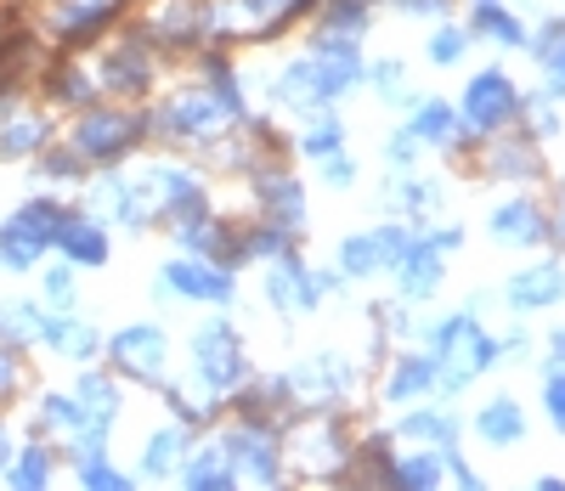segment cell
Here are the masks:
<instances>
[{
	"label": "cell",
	"mask_w": 565,
	"mask_h": 491,
	"mask_svg": "<svg viewBox=\"0 0 565 491\" xmlns=\"http://www.w3.org/2000/svg\"><path fill=\"white\" fill-rule=\"evenodd\" d=\"M514 114H521V90H514V79L498 74V68H487V74L469 79L463 108H458V125H469L476 136H498Z\"/></svg>",
	"instance_id": "cell-1"
},
{
	"label": "cell",
	"mask_w": 565,
	"mask_h": 491,
	"mask_svg": "<svg viewBox=\"0 0 565 491\" xmlns=\"http://www.w3.org/2000/svg\"><path fill=\"white\" fill-rule=\"evenodd\" d=\"M193 356H199V378L210 389H238L249 378V362H244V345L238 333H232L226 322H210L199 339H193Z\"/></svg>",
	"instance_id": "cell-2"
},
{
	"label": "cell",
	"mask_w": 565,
	"mask_h": 491,
	"mask_svg": "<svg viewBox=\"0 0 565 491\" xmlns=\"http://www.w3.org/2000/svg\"><path fill=\"white\" fill-rule=\"evenodd\" d=\"M57 221H63L57 204H29V210H18L7 226H0V260H7V266H34L40 249L57 237Z\"/></svg>",
	"instance_id": "cell-3"
},
{
	"label": "cell",
	"mask_w": 565,
	"mask_h": 491,
	"mask_svg": "<svg viewBox=\"0 0 565 491\" xmlns=\"http://www.w3.org/2000/svg\"><path fill=\"white\" fill-rule=\"evenodd\" d=\"M136 136H141V119H130V114H90L79 125L74 147H79V159H119Z\"/></svg>",
	"instance_id": "cell-4"
},
{
	"label": "cell",
	"mask_w": 565,
	"mask_h": 491,
	"mask_svg": "<svg viewBox=\"0 0 565 491\" xmlns=\"http://www.w3.org/2000/svg\"><path fill=\"white\" fill-rule=\"evenodd\" d=\"M548 232H554V221H548V210L537 199H509V204L492 210V237L498 243H521V249H532V243H548Z\"/></svg>",
	"instance_id": "cell-5"
},
{
	"label": "cell",
	"mask_w": 565,
	"mask_h": 491,
	"mask_svg": "<svg viewBox=\"0 0 565 491\" xmlns=\"http://www.w3.org/2000/svg\"><path fill=\"white\" fill-rule=\"evenodd\" d=\"M441 255H447V249H441L436 237H413V243H407V255L396 260L407 300H430V293L441 288Z\"/></svg>",
	"instance_id": "cell-6"
},
{
	"label": "cell",
	"mask_w": 565,
	"mask_h": 491,
	"mask_svg": "<svg viewBox=\"0 0 565 491\" xmlns=\"http://www.w3.org/2000/svg\"><path fill=\"white\" fill-rule=\"evenodd\" d=\"M503 300L514 311H543V306H559L565 300V271L559 266H537V271H521L509 288H503Z\"/></svg>",
	"instance_id": "cell-7"
},
{
	"label": "cell",
	"mask_w": 565,
	"mask_h": 491,
	"mask_svg": "<svg viewBox=\"0 0 565 491\" xmlns=\"http://www.w3.org/2000/svg\"><path fill=\"white\" fill-rule=\"evenodd\" d=\"M114 356H119L130 373H141V378H159V367H164V333L148 328V322H136V328H125V333L114 339Z\"/></svg>",
	"instance_id": "cell-8"
},
{
	"label": "cell",
	"mask_w": 565,
	"mask_h": 491,
	"mask_svg": "<svg viewBox=\"0 0 565 491\" xmlns=\"http://www.w3.org/2000/svg\"><path fill=\"white\" fill-rule=\"evenodd\" d=\"M164 277H170L175 293H186V300H232V277L210 260H175Z\"/></svg>",
	"instance_id": "cell-9"
},
{
	"label": "cell",
	"mask_w": 565,
	"mask_h": 491,
	"mask_svg": "<svg viewBox=\"0 0 565 491\" xmlns=\"http://www.w3.org/2000/svg\"><path fill=\"white\" fill-rule=\"evenodd\" d=\"M487 170L492 175H509V181H532L537 170H543V159H537V147L532 141H521V136H503V141H492L487 147Z\"/></svg>",
	"instance_id": "cell-10"
},
{
	"label": "cell",
	"mask_w": 565,
	"mask_h": 491,
	"mask_svg": "<svg viewBox=\"0 0 565 491\" xmlns=\"http://www.w3.org/2000/svg\"><path fill=\"white\" fill-rule=\"evenodd\" d=\"M260 204L271 210V221H282L289 232L306 221V192H300L295 175H260Z\"/></svg>",
	"instance_id": "cell-11"
},
{
	"label": "cell",
	"mask_w": 565,
	"mask_h": 491,
	"mask_svg": "<svg viewBox=\"0 0 565 491\" xmlns=\"http://www.w3.org/2000/svg\"><path fill=\"white\" fill-rule=\"evenodd\" d=\"M436 367H441L436 351H430V356H402L396 373H391V384H385V396H391V402H413V396H424L430 384H441Z\"/></svg>",
	"instance_id": "cell-12"
},
{
	"label": "cell",
	"mask_w": 565,
	"mask_h": 491,
	"mask_svg": "<svg viewBox=\"0 0 565 491\" xmlns=\"http://www.w3.org/2000/svg\"><path fill=\"white\" fill-rule=\"evenodd\" d=\"M52 243H63V249L74 260H85V266H103L108 260V237H103V226H90V221H57V237Z\"/></svg>",
	"instance_id": "cell-13"
},
{
	"label": "cell",
	"mask_w": 565,
	"mask_h": 491,
	"mask_svg": "<svg viewBox=\"0 0 565 491\" xmlns=\"http://www.w3.org/2000/svg\"><path fill=\"white\" fill-rule=\"evenodd\" d=\"M476 429L492 440V447H514V440L526 435V413H521V402H492V407L476 418Z\"/></svg>",
	"instance_id": "cell-14"
},
{
	"label": "cell",
	"mask_w": 565,
	"mask_h": 491,
	"mask_svg": "<svg viewBox=\"0 0 565 491\" xmlns=\"http://www.w3.org/2000/svg\"><path fill=\"white\" fill-rule=\"evenodd\" d=\"M476 29L492 34L498 45H526V23L514 18V12H503L498 0H476Z\"/></svg>",
	"instance_id": "cell-15"
},
{
	"label": "cell",
	"mask_w": 565,
	"mask_h": 491,
	"mask_svg": "<svg viewBox=\"0 0 565 491\" xmlns=\"http://www.w3.org/2000/svg\"><path fill=\"white\" fill-rule=\"evenodd\" d=\"M40 339H45V345H63L68 356H90V351H97V333L79 328L74 317H45L40 322Z\"/></svg>",
	"instance_id": "cell-16"
},
{
	"label": "cell",
	"mask_w": 565,
	"mask_h": 491,
	"mask_svg": "<svg viewBox=\"0 0 565 491\" xmlns=\"http://www.w3.org/2000/svg\"><path fill=\"white\" fill-rule=\"evenodd\" d=\"M452 136H458V114H452L447 103H424V108L413 114V141H436V147H452Z\"/></svg>",
	"instance_id": "cell-17"
},
{
	"label": "cell",
	"mask_w": 565,
	"mask_h": 491,
	"mask_svg": "<svg viewBox=\"0 0 565 491\" xmlns=\"http://www.w3.org/2000/svg\"><path fill=\"white\" fill-rule=\"evenodd\" d=\"M385 480H396V485H441V463L430 452H407V458H391Z\"/></svg>",
	"instance_id": "cell-18"
},
{
	"label": "cell",
	"mask_w": 565,
	"mask_h": 491,
	"mask_svg": "<svg viewBox=\"0 0 565 491\" xmlns=\"http://www.w3.org/2000/svg\"><path fill=\"white\" fill-rule=\"evenodd\" d=\"M402 435H407V440H436L441 458H447V452H452L458 424H452V418H441V413H413V418H402Z\"/></svg>",
	"instance_id": "cell-19"
},
{
	"label": "cell",
	"mask_w": 565,
	"mask_h": 491,
	"mask_svg": "<svg viewBox=\"0 0 565 491\" xmlns=\"http://www.w3.org/2000/svg\"><path fill=\"white\" fill-rule=\"evenodd\" d=\"M340 260H345V271H351V277H373V271L385 266V255H380V237H373V232H356V237H345Z\"/></svg>",
	"instance_id": "cell-20"
},
{
	"label": "cell",
	"mask_w": 565,
	"mask_h": 491,
	"mask_svg": "<svg viewBox=\"0 0 565 491\" xmlns=\"http://www.w3.org/2000/svg\"><path fill=\"white\" fill-rule=\"evenodd\" d=\"M232 480H238V469L221 452H199V463H186V485H232Z\"/></svg>",
	"instance_id": "cell-21"
},
{
	"label": "cell",
	"mask_w": 565,
	"mask_h": 491,
	"mask_svg": "<svg viewBox=\"0 0 565 491\" xmlns=\"http://www.w3.org/2000/svg\"><path fill=\"white\" fill-rule=\"evenodd\" d=\"M300 147H306L311 159H328V153H340V147H345V125H340V119H317V125L306 130V141H300Z\"/></svg>",
	"instance_id": "cell-22"
},
{
	"label": "cell",
	"mask_w": 565,
	"mask_h": 491,
	"mask_svg": "<svg viewBox=\"0 0 565 491\" xmlns=\"http://www.w3.org/2000/svg\"><path fill=\"white\" fill-rule=\"evenodd\" d=\"M543 407H548V424L565 435V362H554L543 373Z\"/></svg>",
	"instance_id": "cell-23"
},
{
	"label": "cell",
	"mask_w": 565,
	"mask_h": 491,
	"mask_svg": "<svg viewBox=\"0 0 565 491\" xmlns=\"http://www.w3.org/2000/svg\"><path fill=\"white\" fill-rule=\"evenodd\" d=\"M175 458H181V429H164V435H153V440H148V474L175 469Z\"/></svg>",
	"instance_id": "cell-24"
},
{
	"label": "cell",
	"mask_w": 565,
	"mask_h": 491,
	"mask_svg": "<svg viewBox=\"0 0 565 491\" xmlns=\"http://www.w3.org/2000/svg\"><path fill=\"white\" fill-rule=\"evenodd\" d=\"M40 136H45V125H40V119L7 125V130H0V153H34V147H40Z\"/></svg>",
	"instance_id": "cell-25"
},
{
	"label": "cell",
	"mask_w": 565,
	"mask_h": 491,
	"mask_svg": "<svg viewBox=\"0 0 565 491\" xmlns=\"http://www.w3.org/2000/svg\"><path fill=\"white\" fill-rule=\"evenodd\" d=\"M463 45H469V34H463V29H441V34L430 40V57H436L441 68H452V63L463 57Z\"/></svg>",
	"instance_id": "cell-26"
},
{
	"label": "cell",
	"mask_w": 565,
	"mask_h": 491,
	"mask_svg": "<svg viewBox=\"0 0 565 491\" xmlns=\"http://www.w3.org/2000/svg\"><path fill=\"white\" fill-rule=\"evenodd\" d=\"M29 322H34L29 306H0V339H29V333H40V328H29Z\"/></svg>",
	"instance_id": "cell-27"
},
{
	"label": "cell",
	"mask_w": 565,
	"mask_h": 491,
	"mask_svg": "<svg viewBox=\"0 0 565 491\" xmlns=\"http://www.w3.org/2000/svg\"><path fill=\"white\" fill-rule=\"evenodd\" d=\"M45 474H52V463H45V452L34 447V452H23V463H18V474H12V480H18V485H40Z\"/></svg>",
	"instance_id": "cell-28"
},
{
	"label": "cell",
	"mask_w": 565,
	"mask_h": 491,
	"mask_svg": "<svg viewBox=\"0 0 565 491\" xmlns=\"http://www.w3.org/2000/svg\"><path fill=\"white\" fill-rule=\"evenodd\" d=\"M543 63L565 79V23H559V29H548V40H543Z\"/></svg>",
	"instance_id": "cell-29"
},
{
	"label": "cell",
	"mask_w": 565,
	"mask_h": 491,
	"mask_svg": "<svg viewBox=\"0 0 565 491\" xmlns=\"http://www.w3.org/2000/svg\"><path fill=\"white\" fill-rule=\"evenodd\" d=\"M322 175H328V181H334V186H351V175H356V164H351V159H340V153H328V159H322Z\"/></svg>",
	"instance_id": "cell-30"
},
{
	"label": "cell",
	"mask_w": 565,
	"mask_h": 491,
	"mask_svg": "<svg viewBox=\"0 0 565 491\" xmlns=\"http://www.w3.org/2000/svg\"><path fill=\"white\" fill-rule=\"evenodd\" d=\"M45 293H52V300H68V293H74V277H68V271H45Z\"/></svg>",
	"instance_id": "cell-31"
},
{
	"label": "cell",
	"mask_w": 565,
	"mask_h": 491,
	"mask_svg": "<svg viewBox=\"0 0 565 491\" xmlns=\"http://www.w3.org/2000/svg\"><path fill=\"white\" fill-rule=\"evenodd\" d=\"M447 7H452V0H402V12H424V18H436Z\"/></svg>",
	"instance_id": "cell-32"
},
{
	"label": "cell",
	"mask_w": 565,
	"mask_h": 491,
	"mask_svg": "<svg viewBox=\"0 0 565 491\" xmlns=\"http://www.w3.org/2000/svg\"><path fill=\"white\" fill-rule=\"evenodd\" d=\"M391 159H396V164H407V159H413V130L391 141Z\"/></svg>",
	"instance_id": "cell-33"
},
{
	"label": "cell",
	"mask_w": 565,
	"mask_h": 491,
	"mask_svg": "<svg viewBox=\"0 0 565 491\" xmlns=\"http://www.w3.org/2000/svg\"><path fill=\"white\" fill-rule=\"evenodd\" d=\"M12 384H18V362L0 351V389H12Z\"/></svg>",
	"instance_id": "cell-34"
},
{
	"label": "cell",
	"mask_w": 565,
	"mask_h": 491,
	"mask_svg": "<svg viewBox=\"0 0 565 491\" xmlns=\"http://www.w3.org/2000/svg\"><path fill=\"white\" fill-rule=\"evenodd\" d=\"M548 345H554V362H565V328H554V339H548Z\"/></svg>",
	"instance_id": "cell-35"
},
{
	"label": "cell",
	"mask_w": 565,
	"mask_h": 491,
	"mask_svg": "<svg viewBox=\"0 0 565 491\" xmlns=\"http://www.w3.org/2000/svg\"><path fill=\"white\" fill-rule=\"evenodd\" d=\"M7 452H12V447H7V429H0V463H7Z\"/></svg>",
	"instance_id": "cell-36"
}]
</instances>
